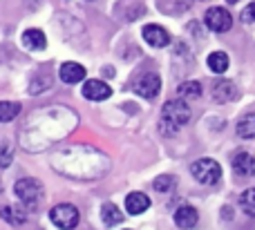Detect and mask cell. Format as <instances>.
Masks as SVG:
<instances>
[{
    "mask_svg": "<svg viewBox=\"0 0 255 230\" xmlns=\"http://www.w3.org/2000/svg\"><path fill=\"white\" fill-rule=\"evenodd\" d=\"M79 123L70 107H43L27 119L20 130V146L27 152H43L65 139Z\"/></svg>",
    "mask_w": 255,
    "mask_h": 230,
    "instance_id": "6da1fadb",
    "label": "cell"
},
{
    "mask_svg": "<svg viewBox=\"0 0 255 230\" xmlns=\"http://www.w3.org/2000/svg\"><path fill=\"white\" fill-rule=\"evenodd\" d=\"M52 168L56 172L65 174L81 181H92L108 172L110 159L101 150L92 146H67L52 154Z\"/></svg>",
    "mask_w": 255,
    "mask_h": 230,
    "instance_id": "7a4b0ae2",
    "label": "cell"
},
{
    "mask_svg": "<svg viewBox=\"0 0 255 230\" xmlns=\"http://www.w3.org/2000/svg\"><path fill=\"white\" fill-rule=\"evenodd\" d=\"M190 121V107L184 98H175V101H168L161 110V119H159V128L166 137L177 134L186 123Z\"/></svg>",
    "mask_w": 255,
    "mask_h": 230,
    "instance_id": "3957f363",
    "label": "cell"
},
{
    "mask_svg": "<svg viewBox=\"0 0 255 230\" xmlns=\"http://www.w3.org/2000/svg\"><path fill=\"white\" fill-rule=\"evenodd\" d=\"M13 192L20 199V204L25 206L27 210L38 208L40 199H43V186L36 179H20V181L13 186Z\"/></svg>",
    "mask_w": 255,
    "mask_h": 230,
    "instance_id": "277c9868",
    "label": "cell"
},
{
    "mask_svg": "<svg viewBox=\"0 0 255 230\" xmlns=\"http://www.w3.org/2000/svg\"><path fill=\"white\" fill-rule=\"evenodd\" d=\"M190 172H193V177L197 179L199 183H204V186H215V183L222 179L220 163H217V161H213V159L195 161L193 168H190Z\"/></svg>",
    "mask_w": 255,
    "mask_h": 230,
    "instance_id": "5b68a950",
    "label": "cell"
},
{
    "mask_svg": "<svg viewBox=\"0 0 255 230\" xmlns=\"http://www.w3.org/2000/svg\"><path fill=\"white\" fill-rule=\"evenodd\" d=\"M49 219H52V224L56 228L72 230V228H76V224H79V210H76V206H72V204H58L49 210Z\"/></svg>",
    "mask_w": 255,
    "mask_h": 230,
    "instance_id": "8992f818",
    "label": "cell"
},
{
    "mask_svg": "<svg viewBox=\"0 0 255 230\" xmlns=\"http://www.w3.org/2000/svg\"><path fill=\"white\" fill-rule=\"evenodd\" d=\"M204 22L215 34H224V31H229L233 27V18H231V13L224 7H211L204 13Z\"/></svg>",
    "mask_w": 255,
    "mask_h": 230,
    "instance_id": "52a82bcc",
    "label": "cell"
},
{
    "mask_svg": "<svg viewBox=\"0 0 255 230\" xmlns=\"http://www.w3.org/2000/svg\"><path fill=\"white\" fill-rule=\"evenodd\" d=\"M159 89H161V78L157 74H152V72L139 76V80L134 83V92L143 98H154L159 94Z\"/></svg>",
    "mask_w": 255,
    "mask_h": 230,
    "instance_id": "ba28073f",
    "label": "cell"
},
{
    "mask_svg": "<svg viewBox=\"0 0 255 230\" xmlns=\"http://www.w3.org/2000/svg\"><path fill=\"white\" fill-rule=\"evenodd\" d=\"M143 40L150 47H166L170 45V34L163 29L161 25H145L143 27Z\"/></svg>",
    "mask_w": 255,
    "mask_h": 230,
    "instance_id": "9c48e42d",
    "label": "cell"
},
{
    "mask_svg": "<svg viewBox=\"0 0 255 230\" xmlns=\"http://www.w3.org/2000/svg\"><path fill=\"white\" fill-rule=\"evenodd\" d=\"M83 96L90 98V101H106V98L112 96V89L108 83H103V80H85L83 85Z\"/></svg>",
    "mask_w": 255,
    "mask_h": 230,
    "instance_id": "30bf717a",
    "label": "cell"
},
{
    "mask_svg": "<svg viewBox=\"0 0 255 230\" xmlns=\"http://www.w3.org/2000/svg\"><path fill=\"white\" fill-rule=\"evenodd\" d=\"M58 76H61L63 83L67 85H74V83H81L85 80V67L79 65V63H63L61 70H58Z\"/></svg>",
    "mask_w": 255,
    "mask_h": 230,
    "instance_id": "8fae6325",
    "label": "cell"
},
{
    "mask_svg": "<svg viewBox=\"0 0 255 230\" xmlns=\"http://www.w3.org/2000/svg\"><path fill=\"white\" fill-rule=\"evenodd\" d=\"M233 170L240 177H253L255 174V156L249 152H240L233 156Z\"/></svg>",
    "mask_w": 255,
    "mask_h": 230,
    "instance_id": "7c38bea8",
    "label": "cell"
},
{
    "mask_svg": "<svg viewBox=\"0 0 255 230\" xmlns=\"http://www.w3.org/2000/svg\"><path fill=\"white\" fill-rule=\"evenodd\" d=\"M211 94L217 103H229V101H233V98H238V87H235L231 80H217V83L213 85Z\"/></svg>",
    "mask_w": 255,
    "mask_h": 230,
    "instance_id": "4fadbf2b",
    "label": "cell"
},
{
    "mask_svg": "<svg viewBox=\"0 0 255 230\" xmlns=\"http://www.w3.org/2000/svg\"><path fill=\"white\" fill-rule=\"evenodd\" d=\"M150 208V199L143 195V192H130L126 197V210L130 215H141Z\"/></svg>",
    "mask_w": 255,
    "mask_h": 230,
    "instance_id": "5bb4252c",
    "label": "cell"
},
{
    "mask_svg": "<svg viewBox=\"0 0 255 230\" xmlns=\"http://www.w3.org/2000/svg\"><path fill=\"white\" fill-rule=\"evenodd\" d=\"M22 45L25 49H31V52H40V49L47 47V38L40 29H27L22 34Z\"/></svg>",
    "mask_w": 255,
    "mask_h": 230,
    "instance_id": "9a60e30c",
    "label": "cell"
},
{
    "mask_svg": "<svg viewBox=\"0 0 255 230\" xmlns=\"http://www.w3.org/2000/svg\"><path fill=\"white\" fill-rule=\"evenodd\" d=\"M197 219H199V215H197V210H195L193 206H181V208L175 213V224L179 228H186V230L195 228Z\"/></svg>",
    "mask_w": 255,
    "mask_h": 230,
    "instance_id": "2e32d148",
    "label": "cell"
},
{
    "mask_svg": "<svg viewBox=\"0 0 255 230\" xmlns=\"http://www.w3.org/2000/svg\"><path fill=\"white\" fill-rule=\"evenodd\" d=\"M238 137L240 139H255V112H249L238 121Z\"/></svg>",
    "mask_w": 255,
    "mask_h": 230,
    "instance_id": "e0dca14e",
    "label": "cell"
},
{
    "mask_svg": "<svg viewBox=\"0 0 255 230\" xmlns=\"http://www.w3.org/2000/svg\"><path fill=\"white\" fill-rule=\"evenodd\" d=\"M0 217H2L7 224H11V226H22V224L27 222V210L11 208V206H4V208L0 210Z\"/></svg>",
    "mask_w": 255,
    "mask_h": 230,
    "instance_id": "ac0fdd59",
    "label": "cell"
},
{
    "mask_svg": "<svg viewBox=\"0 0 255 230\" xmlns=\"http://www.w3.org/2000/svg\"><path fill=\"white\" fill-rule=\"evenodd\" d=\"M101 217H103V224H106V226H110V228L124 222V213H121V210L117 208L115 204H103Z\"/></svg>",
    "mask_w": 255,
    "mask_h": 230,
    "instance_id": "d6986e66",
    "label": "cell"
},
{
    "mask_svg": "<svg viewBox=\"0 0 255 230\" xmlns=\"http://www.w3.org/2000/svg\"><path fill=\"white\" fill-rule=\"evenodd\" d=\"M179 98H184V101H193V98H199L202 96V85L197 83V80H186V83L179 85Z\"/></svg>",
    "mask_w": 255,
    "mask_h": 230,
    "instance_id": "ffe728a7",
    "label": "cell"
},
{
    "mask_svg": "<svg viewBox=\"0 0 255 230\" xmlns=\"http://www.w3.org/2000/svg\"><path fill=\"white\" fill-rule=\"evenodd\" d=\"M20 114V103L13 101H0V123H9Z\"/></svg>",
    "mask_w": 255,
    "mask_h": 230,
    "instance_id": "44dd1931",
    "label": "cell"
},
{
    "mask_svg": "<svg viewBox=\"0 0 255 230\" xmlns=\"http://www.w3.org/2000/svg\"><path fill=\"white\" fill-rule=\"evenodd\" d=\"M208 67H211V72H215V74H224V72L229 70V56H226L224 52H213L211 56H208Z\"/></svg>",
    "mask_w": 255,
    "mask_h": 230,
    "instance_id": "7402d4cb",
    "label": "cell"
},
{
    "mask_svg": "<svg viewBox=\"0 0 255 230\" xmlns=\"http://www.w3.org/2000/svg\"><path fill=\"white\" fill-rule=\"evenodd\" d=\"M13 161V143L0 137V168H9Z\"/></svg>",
    "mask_w": 255,
    "mask_h": 230,
    "instance_id": "603a6c76",
    "label": "cell"
},
{
    "mask_svg": "<svg viewBox=\"0 0 255 230\" xmlns=\"http://www.w3.org/2000/svg\"><path fill=\"white\" fill-rule=\"evenodd\" d=\"M240 206H242V210L247 215L255 217V188H249V190H244L240 195Z\"/></svg>",
    "mask_w": 255,
    "mask_h": 230,
    "instance_id": "cb8c5ba5",
    "label": "cell"
},
{
    "mask_svg": "<svg viewBox=\"0 0 255 230\" xmlns=\"http://www.w3.org/2000/svg\"><path fill=\"white\" fill-rule=\"evenodd\" d=\"M177 186V179L172 174H161V177L154 179V190L157 192H170Z\"/></svg>",
    "mask_w": 255,
    "mask_h": 230,
    "instance_id": "d4e9b609",
    "label": "cell"
},
{
    "mask_svg": "<svg viewBox=\"0 0 255 230\" xmlns=\"http://www.w3.org/2000/svg\"><path fill=\"white\" fill-rule=\"evenodd\" d=\"M240 18H242V22H255V2L247 4L242 9V13H240Z\"/></svg>",
    "mask_w": 255,
    "mask_h": 230,
    "instance_id": "484cf974",
    "label": "cell"
},
{
    "mask_svg": "<svg viewBox=\"0 0 255 230\" xmlns=\"http://www.w3.org/2000/svg\"><path fill=\"white\" fill-rule=\"evenodd\" d=\"M226 2H229V4H235V2H238V0H226Z\"/></svg>",
    "mask_w": 255,
    "mask_h": 230,
    "instance_id": "4316f807",
    "label": "cell"
},
{
    "mask_svg": "<svg viewBox=\"0 0 255 230\" xmlns=\"http://www.w3.org/2000/svg\"><path fill=\"white\" fill-rule=\"evenodd\" d=\"M0 188H2V183H0Z\"/></svg>",
    "mask_w": 255,
    "mask_h": 230,
    "instance_id": "83f0119b",
    "label": "cell"
}]
</instances>
